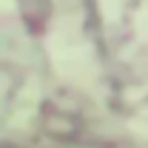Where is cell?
Masks as SVG:
<instances>
[{
    "label": "cell",
    "instance_id": "obj_1",
    "mask_svg": "<svg viewBox=\"0 0 148 148\" xmlns=\"http://www.w3.org/2000/svg\"><path fill=\"white\" fill-rule=\"evenodd\" d=\"M6 3H12V0H0V6H6Z\"/></svg>",
    "mask_w": 148,
    "mask_h": 148
}]
</instances>
